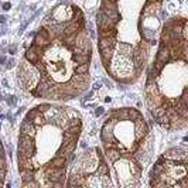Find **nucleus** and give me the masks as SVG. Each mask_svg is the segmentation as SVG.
I'll list each match as a JSON object with an SVG mask.
<instances>
[{
    "instance_id": "4",
    "label": "nucleus",
    "mask_w": 188,
    "mask_h": 188,
    "mask_svg": "<svg viewBox=\"0 0 188 188\" xmlns=\"http://www.w3.org/2000/svg\"><path fill=\"white\" fill-rule=\"evenodd\" d=\"M41 112H40V109L38 107H34L33 111H30L28 113H27V116H26V120H28V122H33L34 119L37 118L38 115H40Z\"/></svg>"
},
{
    "instance_id": "1",
    "label": "nucleus",
    "mask_w": 188,
    "mask_h": 188,
    "mask_svg": "<svg viewBox=\"0 0 188 188\" xmlns=\"http://www.w3.org/2000/svg\"><path fill=\"white\" fill-rule=\"evenodd\" d=\"M36 132H37V126L24 119V122L20 126V134H26V136H30V137L34 139L36 137Z\"/></svg>"
},
{
    "instance_id": "6",
    "label": "nucleus",
    "mask_w": 188,
    "mask_h": 188,
    "mask_svg": "<svg viewBox=\"0 0 188 188\" xmlns=\"http://www.w3.org/2000/svg\"><path fill=\"white\" fill-rule=\"evenodd\" d=\"M3 9H4V10H9V9H10V3H4L3 4Z\"/></svg>"
},
{
    "instance_id": "3",
    "label": "nucleus",
    "mask_w": 188,
    "mask_h": 188,
    "mask_svg": "<svg viewBox=\"0 0 188 188\" xmlns=\"http://www.w3.org/2000/svg\"><path fill=\"white\" fill-rule=\"evenodd\" d=\"M74 72H75V74H89V62L75 65Z\"/></svg>"
},
{
    "instance_id": "7",
    "label": "nucleus",
    "mask_w": 188,
    "mask_h": 188,
    "mask_svg": "<svg viewBox=\"0 0 188 188\" xmlns=\"http://www.w3.org/2000/svg\"><path fill=\"white\" fill-rule=\"evenodd\" d=\"M3 21H4V17H3V16H0V23H3Z\"/></svg>"
},
{
    "instance_id": "5",
    "label": "nucleus",
    "mask_w": 188,
    "mask_h": 188,
    "mask_svg": "<svg viewBox=\"0 0 188 188\" xmlns=\"http://www.w3.org/2000/svg\"><path fill=\"white\" fill-rule=\"evenodd\" d=\"M103 113V107H98L96 111H95V115H96V116H99V115H102Z\"/></svg>"
},
{
    "instance_id": "2",
    "label": "nucleus",
    "mask_w": 188,
    "mask_h": 188,
    "mask_svg": "<svg viewBox=\"0 0 188 188\" xmlns=\"http://www.w3.org/2000/svg\"><path fill=\"white\" fill-rule=\"evenodd\" d=\"M72 62H75V65L78 64H85L91 61V54H82V52H74V55L71 57Z\"/></svg>"
}]
</instances>
